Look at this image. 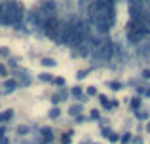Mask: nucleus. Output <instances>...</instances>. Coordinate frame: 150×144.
I'll return each mask as SVG.
<instances>
[{
  "label": "nucleus",
  "instance_id": "1",
  "mask_svg": "<svg viewBox=\"0 0 150 144\" xmlns=\"http://www.w3.org/2000/svg\"><path fill=\"white\" fill-rule=\"evenodd\" d=\"M25 19V8L19 2H2L0 6V25L21 27Z\"/></svg>",
  "mask_w": 150,
  "mask_h": 144
},
{
  "label": "nucleus",
  "instance_id": "2",
  "mask_svg": "<svg viewBox=\"0 0 150 144\" xmlns=\"http://www.w3.org/2000/svg\"><path fill=\"white\" fill-rule=\"evenodd\" d=\"M89 38H91V32H89V25L88 21H76V25H74V30L72 34H70L69 42H67V46H70V48L78 49L84 42H88Z\"/></svg>",
  "mask_w": 150,
  "mask_h": 144
},
{
  "label": "nucleus",
  "instance_id": "3",
  "mask_svg": "<svg viewBox=\"0 0 150 144\" xmlns=\"http://www.w3.org/2000/svg\"><path fill=\"white\" fill-rule=\"evenodd\" d=\"M114 49H116V46H114L112 42H101V44L93 49V57H95L97 61H110L114 57Z\"/></svg>",
  "mask_w": 150,
  "mask_h": 144
},
{
  "label": "nucleus",
  "instance_id": "4",
  "mask_svg": "<svg viewBox=\"0 0 150 144\" xmlns=\"http://www.w3.org/2000/svg\"><path fill=\"white\" fill-rule=\"evenodd\" d=\"M44 32H46V36H50L51 40H55L57 42V36H59V29H61V21H59L55 15H51V17L46 19V23H44Z\"/></svg>",
  "mask_w": 150,
  "mask_h": 144
},
{
  "label": "nucleus",
  "instance_id": "5",
  "mask_svg": "<svg viewBox=\"0 0 150 144\" xmlns=\"http://www.w3.org/2000/svg\"><path fill=\"white\" fill-rule=\"evenodd\" d=\"M74 25H76V21H65V23H61L59 36H57V44H67V42H69L70 34H72V30H74Z\"/></svg>",
  "mask_w": 150,
  "mask_h": 144
},
{
  "label": "nucleus",
  "instance_id": "6",
  "mask_svg": "<svg viewBox=\"0 0 150 144\" xmlns=\"http://www.w3.org/2000/svg\"><path fill=\"white\" fill-rule=\"evenodd\" d=\"M40 10L44 11L48 17H51V15H55V11H57V4H55L53 0H44V2L40 4Z\"/></svg>",
  "mask_w": 150,
  "mask_h": 144
},
{
  "label": "nucleus",
  "instance_id": "7",
  "mask_svg": "<svg viewBox=\"0 0 150 144\" xmlns=\"http://www.w3.org/2000/svg\"><path fill=\"white\" fill-rule=\"evenodd\" d=\"M13 116V110H6V112H0V123L2 122H8V119Z\"/></svg>",
  "mask_w": 150,
  "mask_h": 144
},
{
  "label": "nucleus",
  "instance_id": "8",
  "mask_svg": "<svg viewBox=\"0 0 150 144\" xmlns=\"http://www.w3.org/2000/svg\"><path fill=\"white\" fill-rule=\"evenodd\" d=\"M15 87H17V81L15 80H8L6 81V91H13Z\"/></svg>",
  "mask_w": 150,
  "mask_h": 144
},
{
  "label": "nucleus",
  "instance_id": "9",
  "mask_svg": "<svg viewBox=\"0 0 150 144\" xmlns=\"http://www.w3.org/2000/svg\"><path fill=\"white\" fill-rule=\"evenodd\" d=\"M80 110H82V106H80V104H76V106H70L69 114L70 116H78V114H80Z\"/></svg>",
  "mask_w": 150,
  "mask_h": 144
},
{
  "label": "nucleus",
  "instance_id": "10",
  "mask_svg": "<svg viewBox=\"0 0 150 144\" xmlns=\"http://www.w3.org/2000/svg\"><path fill=\"white\" fill-rule=\"evenodd\" d=\"M59 114H61V112H59V108H51V110H50V118H53V119H57Z\"/></svg>",
  "mask_w": 150,
  "mask_h": 144
},
{
  "label": "nucleus",
  "instance_id": "11",
  "mask_svg": "<svg viewBox=\"0 0 150 144\" xmlns=\"http://www.w3.org/2000/svg\"><path fill=\"white\" fill-rule=\"evenodd\" d=\"M42 67H55L53 59H42Z\"/></svg>",
  "mask_w": 150,
  "mask_h": 144
},
{
  "label": "nucleus",
  "instance_id": "12",
  "mask_svg": "<svg viewBox=\"0 0 150 144\" xmlns=\"http://www.w3.org/2000/svg\"><path fill=\"white\" fill-rule=\"evenodd\" d=\"M110 89H114V91H118V89H122V84H120V81H110Z\"/></svg>",
  "mask_w": 150,
  "mask_h": 144
},
{
  "label": "nucleus",
  "instance_id": "13",
  "mask_svg": "<svg viewBox=\"0 0 150 144\" xmlns=\"http://www.w3.org/2000/svg\"><path fill=\"white\" fill-rule=\"evenodd\" d=\"M42 133H44V138H46V140H50V138H51V129L44 127V129H42Z\"/></svg>",
  "mask_w": 150,
  "mask_h": 144
},
{
  "label": "nucleus",
  "instance_id": "14",
  "mask_svg": "<svg viewBox=\"0 0 150 144\" xmlns=\"http://www.w3.org/2000/svg\"><path fill=\"white\" fill-rule=\"evenodd\" d=\"M40 80H44V81H53V78H51L50 74H40Z\"/></svg>",
  "mask_w": 150,
  "mask_h": 144
},
{
  "label": "nucleus",
  "instance_id": "15",
  "mask_svg": "<svg viewBox=\"0 0 150 144\" xmlns=\"http://www.w3.org/2000/svg\"><path fill=\"white\" fill-rule=\"evenodd\" d=\"M53 84H55V85H65V80H63V78H55Z\"/></svg>",
  "mask_w": 150,
  "mask_h": 144
},
{
  "label": "nucleus",
  "instance_id": "16",
  "mask_svg": "<svg viewBox=\"0 0 150 144\" xmlns=\"http://www.w3.org/2000/svg\"><path fill=\"white\" fill-rule=\"evenodd\" d=\"M72 95H74V97H80V95H82V89H80V87H74V89H72Z\"/></svg>",
  "mask_w": 150,
  "mask_h": 144
},
{
  "label": "nucleus",
  "instance_id": "17",
  "mask_svg": "<svg viewBox=\"0 0 150 144\" xmlns=\"http://www.w3.org/2000/svg\"><path fill=\"white\" fill-rule=\"evenodd\" d=\"M108 138H110V142H116L118 140V135L116 133H108Z\"/></svg>",
  "mask_w": 150,
  "mask_h": 144
},
{
  "label": "nucleus",
  "instance_id": "18",
  "mask_svg": "<svg viewBox=\"0 0 150 144\" xmlns=\"http://www.w3.org/2000/svg\"><path fill=\"white\" fill-rule=\"evenodd\" d=\"M139 103H141L139 99H133L131 100V108H139Z\"/></svg>",
  "mask_w": 150,
  "mask_h": 144
},
{
  "label": "nucleus",
  "instance_id": "19",
  "mask_svg": "<svg viewBox=\"0 0 150 144\" xmlns=\"http://www.w3.org/2000/svg\"><path fill=\"white\" fill-rule=\"evenodd\" d=\"M6 74H8L6 67H4V65H0V76H6Z\"/></svg>",
  "mask_w": 150,
  "mask_h": 144
},
{
  "label": "nucleus",
  "instance_id": "20",
  "mask_svg": "<svg viewBox=\"0 0 150 144\" xmlns=\"http://www.w3.org/2000/svg\"><path fill=\"white\" fill-rule=\"evenodd\" d=\"M129 138H131V135H129V133H125L124 137H122V140H124V142H129Z\"/></svg>",
  "mask_w": 150,
  "mask_h": 144
},
{
  "label": "nucleus",
  "instance_id": "21",
  "mask_svg": "<svg viewBox=\"0 0 150 144\" xmlns=\"http://www.w3.org/2000/svg\"><path fill=\"white\" fill-rule=\"evenodd\" d=\"M88 76V70H80V74H78V78H86Z\"/></svg>",
  "mask_w": 150,
  "mask_h": 144
},
{
  "label": "nucleus",
  "instance_id": "22",
  "mask_svg": "<svg viewBox=\"0 0 150 144\" xmlns=\"http://www.w3.org/2000/svg\"><path fill=\"white\" fill-rule=\"evenodd\" d=\"M88 95H95V87H88Z\"/></svg>",
  "mask_w": 150,
  "mask_h": 144
},
{
  "label": "nucleus",
  "instance_id": "23",
  "mask_svg": "<svg viewBox=\"0 0 150 144\" xmlns=\"http://www.w3.org/2000/svg\"><path fill=\"white\" fill-rule=\"evenodd\" d=\"M91 118H99V110H91Z\"/></svg>",
  "mask_w": 150,
  "mask_h": 144
},
{
  "label": "nucleus",
  "instance_id": "24",
  "mask_svg": "<svg viewBox=\"0 0 150 144\" xmlns=\"http://www.w3.org/2000/svg\"><path fill=\"white\" fill-rule=\"evenodd\" d=\"M27 131H29V129H27V127H19V133H21V135H25Z\"/></svg>",
  "mask_w": 150,
  "mask_h": 144
},
{
  "label": "nucleus",
  "instance_id": "25",
  "mask_svg": "<svg viewBox=\"0 0 150 144\" xmlns=\"http://www.w3.org/2000/svg\"><path fill=\"white\" fill-rule=\"evenodd\" d=\"M0 55H8V49L6 48H0Z\"/></svg>",
  "mask_w": 150,
  "mask_h": 144
},
{
  "label": "nucleus",
  "instance_id": "26",
  "mask_svg": "<svg viewBox=\"0 0 150 144\" xmlns=\"http://www.w3.org/2000/svg\"><path fill=\"white\" fill-rule=\"evenodd\" d=\"M144 78H150V70H144V74H143Z\"/></svg>",
  "mask_w": 150,
  "mask_h": 144
},
{
  "label": "nucleus",
  "instance_id": "27",
  "mask_svg": "<svg viewBox=\"0 0 150 144\" xmlns=\"http://www.w3.org/2000/svg\"><path fill=\"white\" fill-rule=\"evenodd\" d=\"M148 129H150V123H148Z\"/></svg>",
  "mask_w": 150,
  "mask_h": 144
},
{
  "label": "nucleus",
  "instance_id": "28",
  "mask_svg": "<svg viewBox=\"0 0 150 144\" xmlns=\"http://www.w3.org/2000/svg\"><path fill=\"white\" fill-rule=\"evenodd\" d=\"M0 6H2V4H0Z\"/></svg>",
  "mask_w": 150,
  "mask_h": 144
}]
</instances>
